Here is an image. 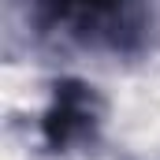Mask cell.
I'll use <instances>...</instances> for the list:
<instances>
[{"label": "cell", "mask_w": 160, "mask_h": 160, "mask_svg": "<svg viewBox=\"0 0 160 160\" xmlns=\"http://www.w3.org/2000/svg\"><path fill=\"white\" fill-rule=\"evenodd\" d=\"M30 15L41 34L108 56H138L153 26L149 0H30Z\"/></svg>", "instance_id": "6da1fadb"}, {"label": "cell", "mask_w": 160, "mask_h": 160, "mask_svg": "<svg viewBox=\"0 0 160 160\" xmlns=\"http://www.w3.org/2000/svg\"><path fill=\"white\" fill-rule=\"evenodd\" d=\"M101 127H104V97L97 93V86L71 78V75L52 82L48 104L38 123L45 153L63 157L75 149H89L97 145Z\"/></svg>", "instance_id": "7a4b0ae2"}]
</instances>
